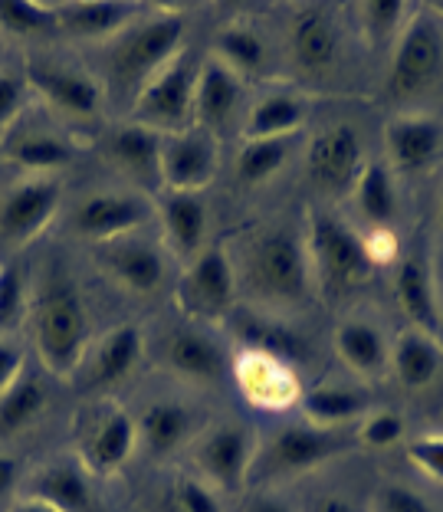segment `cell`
<instances>
[{
	"label": "cell",
	"instance_id": "1",
	"mask_svg": "<svg viewBox=\"0 0 443 512\" xmlns=\"http://www.w3.org/2000/svg\"><path fill=\"white\" fill-rule=\"evenodd\" d=\"M33 345L53 378H73L83 368L89 316L79 286L66 273H50L30 299Z\"/></svg>",
	"mask_w": 443,
	"mask_h": 512
},
{
	"label": "cell",
	"instance_id": "2",
	"mask_svg": "<svg viewBox=\"0 0 443 512\" xmlns=\"http://www.w3.org/2000/svg\"><path fill=\"white\" fill-rule=\"evenodd\" d=\"M184 43V14L181 10H161L145 23H135L125 30L112 53V83L132 92V99L142 92L158 69H165Z\"/></svg>",
	"mask_w": 443,
	"mask_h": 512
},
{
	"label": "cell",
	"instance_id": "3",
	"mask_svg": "<svg viewBox=\"0 0 443 512\" xmlns=\"http://www.w3.org/2000/svg\"><path fill=\"white\" fill-rule=\"evenodd\" d=\"M247 279L253 293L263 299L302 302L312 286L306 240L289 230H266L247 253Z\"/></svg>",
	"mask_w": 443,
	"mask_h": 512
},
{
	"label": "cell",
	"instance_id": "4",
	"mask_svg": "<svg viewBox=\"0 0 443 512\" xmlns=\"http://www.w3.org/2000/svg\"><path fill=\"white\" fill-rule=\"evenodd\" d=\"M309 273L325 293H345L361 283H368L375 266L368 263L361 234H355L345 220L332 214H316L306 234Z\"/></svg>",
	"mask_w": 443,
	"mask_h": 512
},
{
	"label": "cell",
	"instance_id": "5",
	"mask_svg": "<svg viewBox=\"0 0 443 512\" xmlns=\"http://www.w3.org/2000/svg\"><path fill=\"white\" fill-rule=\"evenodd\" d=\"M197 63L191 50H181L174 60L158 69L132 99V112L138 125L155 128L161 135L188 132L194 128V86H197Z\"/></svg>",
	"mask_w": 443,
	"mask_h": 512
},
{
	"label": "cell",
	"instance_id": "6",
	"mask_svg": "<svg viewBox=\"0 0 443 512\" xmlns=\"http://www.w3.org/2000/svg\"><path fill=\"white\" fill-rule=\"evenodd\" d=\"M352 444L355 434H342V430H325L312 424H289L266 440L263 450H256V463L250 476L263 473L266 480L302 476L309 470L325 467L335 457H342Z\"/></svg>",
	"mask_w": 443,
	"mask_h": 512
},
{
	"label": "cell",
	"instance_id": "7",
	"mask_svg": "<svg viewBox=\"0 0 443 512\" xmlns=\"http://www.w3.org/2000/svg\"><path fill=\"white\" fill-rule=\"evenodd\" d=\"M443 69V33L427 14H417L404 23L398 43L391 50L384 89L391 99H414L434 86Z\"/></svg>",
	"mask_w": 443,
	"mask_h": 512
},
{
	"label": "cell",
	"instance_id": "8",
	"mask_svg": "<svg viewBox=\"0 0 443 512\" xmlns=\"http://www.w3.org/2000/svg\"><path fill=\"white\" fill-rule=\"evenodd\" d=\"M237 296V270L224 243H207V247L184 263L178 302L194 319H224L233 309Z\"/></svg>",
	"mask_w": 443,
	"mask_h": 512
},
{
	"label": "cell",
	"instance_id": "9",
	"mask_svg": "<svg viewBox=\"0 0 443 512\" xmlns=\"http://www.w3.org/2000/svg\"><path fill=\"white\" fill-rule=\"evenodd\" d=\"M63 201V181L56 174H27L0 197V240L23 247L40 237Z\"/></svg>",
	"mask_w": 443,
	"mask_h": 512
},
{
	"label": "cell",
	"instance_id": "10",
	"mask_svg": "<svg viewBox=\"0 0 443 512\" xmlns=\"http://www.w3.org/2000/svg\"><path fill=\"white\" fill-rule=\"evenodd\" d=\"M256 434L247 424H217L207 434L197 440L194 447V463L207 486H217V490H240L243 483L250 480L253 463H256Z\"/></svg>",
	"mask_w": 443,
	"mask_h": 512
},
{
	"label": "cell",
	"instance_id": "11",
	"mask_svg": "<svg viewBox=\"0 0 443 512\" xmlns=\"http://www.w3.org/2000/svg\"><path fill=\"white\" fill-rule=\"evenodd\" d=\"M365 168V145L352 125L338 122L322 128L309 142L306 151V174L325 194H345L355 188L358 174Z\"/></svg>",
	"mask_w": 443,
	"mask_h": 512
},
{
	"label": "cell",
	"instance_id": "12",
	"mask_svg": "<svg viewBox=\"0 0 443 512\" xmlns=\"http://www.w3.org/2000/svg\"><path fill=\"white\" fill-rule=\"evenodd\" d=\"M151 217H155V207L142 194L96 191L76 204L69 224H73L79 237H86L92 243H109L128 234H138Z\"/></svg>",
	"mask_w": 443,
	"mask_h": 512
},
{
	"label": "cell",
	"instance_id": "13",
	"mask_svg": "<svg viewBox=\"0 0 443 512\" xmlns=\"http://www.w3.org/2000/svg\"><path fill=\"white\" fill-rule=\"evenodd\" d=\"M217 165V138L204 128L174 132L161 142V184H165V191L201 194L217 178Z\"/></svg>",
	"mask_w": 443,
	"mask_h": 512
},
{
	"label": "cell",
	"instance_id": "14",
	"mask_svg": "<svg viewBox=\"0 0 443 512\" xmlns=\"http://www.w3.org/2000/svg\"><path fill=\"white\" fill-rule=\"evenodd\" d=\"M233 381H237L243 401L256 407V411L283 414L289 407H299L302 401V384L296 368L263 352H247L243 348L237 362H233Z\"/></svg>",
	"mask_w": 443,
	"mask_h": 512
},
{
	"label": "cell",
	"instance_id": "15",
	"mask_svg": "<svg viewBox=\"0 0 443 512\" xmlns=\"http://www.w3.org/2000/svg\"><path fill=\"white\" fill-rule=\"evenodd\" d=\"M27 89L40 92L46 106L69 115V119H92L102 109L106 92L89 73L63 63H27Z\"/></svg>",
	"mask_w": 443,
	"mask_h": 512
},
{
	"label": "cell",
	"instance_id": "16",
	"mask_svg": "<svg viewBox=\"0 0 443 512\" xmlns=\"http://www.w3.org/2000/svg\"><path fill=\"white\" fill-rule=\"evenodd\" d=\"M96 260L102 266V273H109L115 283H119L122 289H128V293H135V296L158 293V289L165 286V276H168L165 253H161L151 240L138 237V234L99 243Z\"/></svg>",
	"mask_w": 443,
	"mask_h": 512
},
{
	"label": "cell",
	"instance_id": "17",
	"mask_svg": "<svg viewBox=\"0 0 443 512\" xmlns=\"http://www.w3.org/2000/svg\"><path fill=\"white\" fill-rule=\"evenodd\" d=\"M135 447H138L135 417L122 404H106L86 427L83 444H79V460H83V467L92 476H112L132 460Z\"/></svg>",
	"mask_w": 443,
	"mask_h": 512
},
{
	"label": "cell",
	"instance_id": "18",
	"mask_svg": "<svg viewBox=\"0 0 443 512\" xmlns=\"http://www.w3.org/2000/svg\"><path fill=\"white\" fill-rule=\"evenodd\" d=\"M384 151H388V168L401 174H421L440 158L443 125L424 112L394 115L384 125Z\"/></svg>",
	"mask_w": 443,
	"mask_h": 512
},
{
	"label": "cell",
	"instance_id": "19",
	"mask_svg": "<svg viewBox=\"0 0 443 512\" xmlns=\"http://www.w3.org/2000/svg\"><path fill=\"white\" fill-rule=\"evenodd\" d=\"M27 496L43 499L60 512H102L92 473L83 467V460H60L46 463L27 483Z\"/></svg>",
	"mask_w": 443,
	"mask_h": 512
},
{
	"label": "cell",
	"instance_id": "20",
	"mask_svg": "<svg viewBox=\"0 0 443 512\" xmlns=\"http://www.w3.org/2000/svg\"><path fill=\"white\" fill-rule=\"evenodd\" d=\"M289 56L302 73L322 76L338 60V27L325 7H302L289 23Z\"/></svg>",
	"mask_w": 443,
	"mask_h": 512
},
{
	"label": "cell",
	"instance_id": "21",
	"mask_svg": "<svg viewBox=\"0 0 443 512\" xmlns=\"http://www.w3.org/2000/svg\"><path fill=\"white\" fill-rule=\"evenodd\" d=\"M155 214L161 217L168 250L178 256V260L191 263L194 256L207 247V204L201 194L165 191L155 207Z\"/></svg>",
	"mask_w": 443,
	"mask_h": 512
},
{
	"label": "cell",
	"instance_id": "22",
	"mask_svg": "<svg viewBox=\"0 0 443 512\" xmlns=\"http://www.w3.org/2000/svg\"><path fill=\"white\" fill-rule=\"evenodd\" d=\"M142 352H145L142 329L138 325H119L106 339H99V345L83 358L86 384L89 388H115V384H122L138 368Z\"/></svg>",
	"mask_w": 443,
	"mask_h": 512
},
{
	"label": "cell",
	"instance_id": "23",
	"mask_svg": "<svg viewBox=\"0 0 443 512\" xmlns=\"http://www.w3.org/2000/svg\"><path fill=\"white\" fill-rule=\"evenodd\" d=\"M161 142H165V135L155 132V128L122 122L106 135V155L115 168L132 174L135 181L161 184Z\"/></svg>",
	"mask_w": 443,
	"mask_h": 512
},
{
	"label": "cell",
	"instance_id": "24",
	"mask_svg": "<svg viewBox=\"0 0 443 512\" xmlns=\"http://www.w3.org/2000/svg\"><path fill=\"white\" fill-rule=\"evenodd\" d=\"M240 76H233L227 66L217 60H207L197 66V86H194V128L217 132L224 128L240 106Z\"/></svg>",
	"mask_w": 443,
	"mask_h": 512
},
{
	"label": "cell",
	"instance_id": "25",
	"mask_svg": "<svg viewBox=\"0 0 443 512\" xmlns=\"http://www.w3.org/2000/svg\"><path fill=\"white\" fill-rule=\"evenodd\" d=\"M335 355L342 358L348 371L358 378H381L384 368H391V345L381 335L378 325L365 319H348L332 335Z\"/></svg>",
	"mask_w": 443,
	"mask_h": 512
},
{
	"label": "cell",
	"instance_id": "26",
	"mask_svg": "<svg viewBox=\"0 0 443 512\" xmlns=\"http://www.w3.org/2000/svg\"><path fill=\"white\" fill-rule=\"evenodd\" d=\"M394 296H398L401 312L411 319V329H421L427 335L437 332V325H440L437 289H434V276H430V266L424 256H407V260L398 263V273H394Z\"/></svg>",
	"mask_w": 443,
	"mask_h": 512
},
{
	"label": "cell",
	"instance_id": "27",
	"mask_svg": "<svg viewBox=\"0 0 443 512\" xmlns=\"http://www.w3.org/2000/svg\"><path fill=\"white\" fill-rule=\"evenodd\" d=\"M443 368V348L434 335L421 329H404L391 345V371L404 388L421 391L437 381Z\"/></svg>",
	"mask_w": 443,
	"mask_h": 512
},
{
	"label": "cell",
	"instance_id": "28",
	"mask_svg": "<svg viewBox=\"0 0 443 512\" xmlns=\"http://www.w3.org/2000/svg\"><path fill=\"white\" fill-rule=\"evenodd\" d=\"M191 411L178 401H155L148 404L142 417H135V427H138V447H142L148 457H171L184 440L191 434Z\"/></svg>",
	"mask_w": 443,
	"mask_h": 512
},
{
	"label": "cell",
	"instance_id": "29",
	"mask_svg": "<svg viewBox=\"0 0 443 512\" xmlns=\"http://www.w3.org/2000/svg\"><path fill=\"white\" fill-rule=\"evenodd\" d=\"M165 358L174 375L194 384H214L224 375V352L201 332H174L165 345Z\"/></svg>",
	"mask_w": 443,
	"mask_h": 512
},
{
	"label": "cell",
	"instance_id": "30",
	"mask_svg": "<svg viewBox=\"0 0 443 512\" xmlns=\"http://www.w3.org/2000/svg\"><path fill=\"white\" fill-rule=\"evenodd\" d=\"M299 407L306 424L325 430H342L345 424H358L371 411L365 394L342 388V384H319L312 391H302Z\"/></svg>",
	"mask_w": 443,
	"mask_h": 512
},
{
	"label": "cell",
	"instance_id": "31",
	"mask_svg": "<svg viewBox=\"0 0 443 512\" xmlns=\"http://www.w3.org/2000/svg\"><path fill=\"white\" fill-rule=\"evenodd\" d=\"M306 102L293 92H270L247 112L243 122V142H260V138H293L306 125Z\"/></svg>",
	"mask_w": 443,
	"mask_h": 512
},
{
	"label": "cell",
	"instance_id": "32",
	"mask_svg": "<svg viewBox=\"0 0 443 512\" xmlns=\"http://www.w3.org/2000/svg\"><path fill=\"white\" fill-rule=\"evenodd\" d=\"M233 332H237V339L243 342L247 352H263V355L279 358V362H286L293 368L309 358V348L302 342V335L283 322L260 319V316H237Z\"/></svg>",
	"mask_w": 443,
	"mask_h": 512
},
{
	"label": "cell",
	"instance_id": "33",
	"mask_svg": "<svg viewBox=\"0 0 443 512\" xmlns=\"http://www.w3.org/2000/svg\"><path fill=\"white\" fill-rule=\"evenodd\" d=\"M46 404H50L46 381L40 375L23 371V375L0 394V440L20 437L23 430H30L43 417Z\"/></svg>",
	"mask_w": 443,
	"mask_h": 512
},
{
	"label": "cell",
	"instance_id": "34",
	"mask_svg": "<svg viewBox=\"0 0 443 512\" xmlns=\"http://www.w3.org/2000/svg\"><path fill=\"white\" fill-rule=\"evenodd\" d=\"M132 23L128 4H66L56 10V30H63L73 40H106L115 37Z\"/></svg>",
	"mask_w": 443,
	"mask_h": 512
},
{
	"label": "cell",
	"instance_id": "35",
	"mask_svg": "<svg viewBox=\"0 0 443 512\" xmlns=\"http://www.w3.org/2000/svg\"><path fill=\"white\" fill-rule=\"evenodd\" d=\"M73 145L56 132H27L4 142V158L27 174H56L73 161Z\"/></svg>",
	"mask_w": 443,
	"mask_h": 512
},
{
	"label": "cell",
	"instance_id": "36",
	"mask_svg": "<svg viewBox=\"0 0 443 512\" xmlns=\"http://www.w3.org/2000/svg\"><path fill=\"white\" fill-rule=\"evenodd\" d=\"M355 204L361 217H368L371 227H391L398 217V188H394V171L384 161H368L355 181Z\"/></svg>",
	"mask_w": 443,
	"mask_h": 512
},
{
	"label": "cell",
	"instance_id": "37",
	"mask_svg": "<svg viewBox=\"0 0 443 512\" xmlns=\"http://www.w3.org/2000/svg\"><path fill=\"white\" fill-rule=\"evenodd\" d=\"M266 40L250 23H227L214 40V60L233 76H256L266 66Z\"/></svg>",
	"mask_w": 443,
	"mask_h": 512
},
{
	"label": "cell",
	"instance_id": "38",
	"mask_svg": "<svg viewBox=\"0 0 443 512\" xmlns=\"http://www.w3.org/2000/svg\"><path fill=\"white\" fill-rule=\"evenodd\" d=\"M293 138L243 142V148L237 151V165H233V174H237V181L243 188H260V184L273 181L276 174L286 168L289 155H293Z\"/></svg>",
	"mask_w": 443,
	"mask_h": 512
},
{
	"label": "cell",
	"instance_id": "39",
	"mask_svg": "<svg viewBox=\"0 0 443 512\" xmlns=\"http://www.w3.org/2000/svg\"><path fill=\"white\" fill-rule=\"evenodd\" d=\"M0 27L17 37H40L56 30V10L33 0H0Z\"/></svg>",
	"mask_w": 443,
	"mask_h": 512
},
{
	"label": "cell",
	"instance_id": "40",
	"mask_svg": "<svg viewBox=\"0 0 443 512\" xmlns=\"http://www.w3.org/2000/svg\"><path fill=\"white\" fill-rule=\"evenodd\" d=\"M30 316V293L20 266L0 263V332H14Z\"/></svg>",
	"mask_w": 443,
	"mask_h": 512
},
{
	"label": "cell",
	"instance_id": "41",
	"mask_svg": "<svg viewBox=\"0 0 443 512\" xmlns=\"http://www.w3.org/2000/svg\"><path fill=\"white\" fill-rule=\"evenodd\" d=\"M358 17L371 43L394 40V33L404 30L407 4L404 0H368V4H358Z\"/></svg>",
	"mask_w": 443,
	"mask_h": 512
},
{
	"label": "cell",
	"instance_id": "42",
	"mask_svg": "<svg viewBox=\"0 0 443 512\" xmlns=\"http://www.w3.org/2000/svg\"><path fill=\"white\" fill-rule=\"evenodd\" d=\"M404 437V417L394 411H368L355 427V444H365L371 450L394 447Z\"/></svg>",
	"mask_w": 443,
	"mask_h": 512
},
{
	"label": "cell",
	"instance_id": "43",
	"mask_svg": "<svg viewBox=\"0 0 443 512\" xmlns=\"http://www.w3.org/2000/svg\"><path fill=\"white\" fill-rule=\"evenodd\" d=\"M161 512H220V503L207 483L181 476V480H174Z\"/></svg>",
	"mask_w": 443,
	"mask_h": 512
},
{
	"label": "cell",
	"instance_id": "44",
	"mask_svg": "<svg viewBox=\"0 0 443 512\" xmlns=\"http://www.w3.org/2000/svg\"><path fill=\"white\" fill-rule=\"evenodd\" d=\"M23 106H27V83L20 76L0 69V145L7 142L14 125L20 122Z\"/></svg>",
	"mask_w": 443,
	"mask_h": 512
},
{
	"label": "cell",
	"instance_id": "45",
	"mask_svg": "<svg viewBox=\"0 0 443 512\" xmlns=\"http://www.w3.org/2000/svg\"><path fill=\"white\" fill-rule=\"evenodd\" d=\"M407 460L421 470L427 480L443 483V434H424L407 444Z\"/></svg>",
	"mask_w": 443,
	"mask_h": 512
},
{
	"label": "cell",
	"instance_id": "46",
	"mask_svg": "<svg viewBox=\"0 0 443 512\" xmlns=\"http://www.w3.org/2000/svg\"><path fill=\"white\" fill-rule=\"evenodd\" d=\"M361 247H365L368 263L375 266H391L401 256V237L394 227H368V234H361Z\"/></svg>",
	"mask_w": 443,
	"mask_h": 512
},
{
	"label": "cell",
	"instance_id": "47",
	"mask_svg": "<svg viewBox=\"0 0 443 512\" xmlns=\"http://www.w3.org/2000/svg\"><path fill=\"white\" fill-rule=\"evenodd\" d=\"M371 512H434V506H430L421 493L407 490V486H398V483H388L375 493Z\"/></svg>",
	"mask_w": 443,
	"mask_h": 512
},
{
	"label": "cell",
	"instance_id": "48",
	"mask_svg": "<svg viewBox=\"0 0 443 512\" xmlns=\"http://www.w3.org/2000/svg\"><path fill=\"white\" fill-rule=\"evenodd\" d=\"M20 486H23V467L17 457L10 453H0V512H7L10 506L20 499Z\"/></svg>",
	"mask_w": 443,
	"mask_h": 512
},
{
	"label": "cell",
	"instance_id": "49",
	"mask_svg": "<svg viewBox=\"0 0 443 512\" xmlns=\"http://www.w3.org/2000/svg\"><path fill=\"white\" fill-rule=\"evenodd\" d=\"M23 371H27V358H23V352L14 342L0 339V394H4Z\"/></svg>",
	"mask_w": 443,
	"mask_h": 512
},
{
	"label": "cell",
	"instance_id": "50",
	"mask_svg": "<svg viewBox=\"0 0 443 512\" xmlns=\"http://www.w3.org/2000/svg\"><path fill=\"white\" fill-rule=\"evenodd\" d=\"M243 512H296L293 506L286 503V499H276V496H260L253 499V503H247V509Z\"/></svg>",
	"mask_w": 443,
	"mask_h": 512
},
{
	"label": "cell",
	"instance_id": "51",
	"mask_svg": "<svg viewBox=\"0 0 443 512\" xmlns=\"http://www.w3.org/2000/svg\"><path fill=\"white\" fill-rule=\"evenodd\" d=\"M316 512H361V509L345 496H319L316 499Z\"/></svg>",
	"mask_w": 443,
	"mask_h": 512
},
{
	"label": "cell",
	"instance_id": "52",
	"mask_svg": "<svg viewBox=\"0 0 443 512\" xmlns=\"http://www.w3.org/2000/svg\"><path fill=\"white\" fill-rule=\"evenodd\" d=\"M7 512H60L56 506L43 503V499H33V496H20L14 506H10Z\"/></svg>",
	"mask_w": 443,
	"mask_h": 512
},
{
	"label": "cell",
	"instance_id": "53",
	"mask_svg": "<svg viewBox=\"0 0 443 512\" xmlns=\"http://www.w3.org/2000/svg\"><path fill=\"white\" fill-rule=\"evenodd\" d=\"M440 224H443V204H440Z\"/></svg>",
	"mask_w": 443,
	"mask_h": 512
}]
</instances>
